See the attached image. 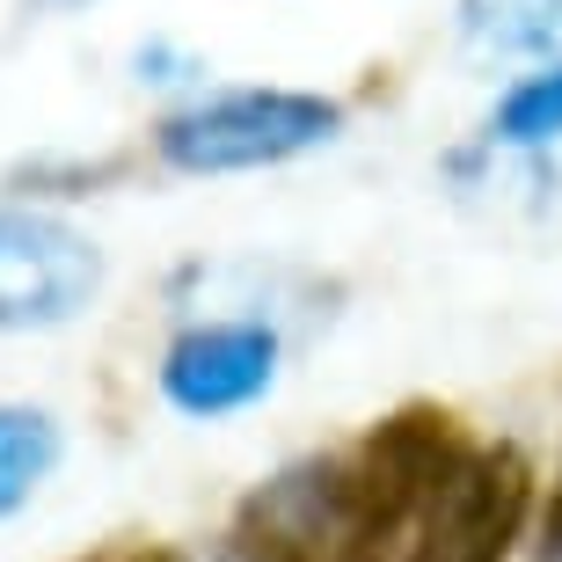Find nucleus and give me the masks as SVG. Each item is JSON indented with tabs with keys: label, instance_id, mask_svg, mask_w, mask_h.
I'll use <instances>...</instances> for the list:
<instances>
[{
	"label": "nucleus",
	"instance_id": "obj_1",
	"mask_svg": "<svg viewBox=\"0 0 562 562\" xmlns=\"http://www.w3.org/2000/svg\"><path fill=\"white\" fill-rule=\"evenodd\" d=\"M468 453V438L446 409L409 402L387 424L366 431L358 460L336 468V519H329V562H395V548H409L424 504L453 460Z\"/></svg>",
	"mask_w": 562,
	"mask_h": 562
},
{
	"label": "nucleus",
	"instance_id": "obj_2",
	"mask_svg": "<svg viewBox=\"0 0 562 562\" xmlns=\"http://www.w3.org/2000/svg\"><path fill=\"white\" fill-rule=\"evenodd\" d=\"M344 132V103L314 88H220L198 95L176 117H161L154 154L176 176H241V168L300 161Z\"/></svg>",
	"mask_w": 562,
	"mask_h": 562
},
{
	"label": "nucleus",
	"instance_id": "obj_3",
	"mask_svg": "<svg viewBox=\"0 0 562 562\" xmlns=\"http://www.w3.org/2000/svg\"><path fill=\"white\" fill-rule=\"evenodd\" d=\"M533 512V468L519 446H468L431 490L402 562H512Z\"/></svg>",
	"mask_w": 562,
	"mask_h": 562
},
{
	"label": "nucleus",
	"instance_id": "obj_4",
	"mask_svg": "<svg viewBox=\"0 0 562 562\" xmlns=\"http://www.w3.org/2000/svg\"><path fill=\"white\" fill-rule=\"evenodd\" d=\"M103 292V249L74 220L0 205V336L66 329Z\"/></svg>",
	"mask_w": 562,
	"mask_h": 562
},
{
	"label": "nucleus",
	"instance_id": "obj_5",
	"mask_svg": "<svg viewBox=\"0 0 562 562\" xmlns=\"http://www.w3.org/2000/svg\"><path fill=\"white\" fill-rule=\"evenodd\" d=\"M278 387V336L263 322H198L161 351V395L183 417H234Z\"/></svg>",
	"mask_w": 562,
	"mask_h": 562
},
{
	"label": "nucleus",
	"instance_id": "obj_6",
	"mask_svg": "<svg viewBox=\"0 0 562 562\" xmlns=\"http://www.w3.org/2000/svg\"><path fill=\"white\" fill-rule=\"evenodd\" d=\"M329 519H336V460H307L241 504L234 541H241V562H329Z\"/></svg>",
	"mask_w": 562,
	"mask_h": 562
},
{
	"label": "nucleus",
	"instance_id": "obj_7",
	"mask_svg": "<svg viewBox=\"0 0 562 562\" xmlns=\"http://www.w3.org/2000/svg\"><path fill=\"white\" fill-rule=\"evenodd\" d=\"M59 453H66V438H59L52 409H37V402H0V519H15L22 504L52 482Z\"/></svg>",
	"mask_w": 562,
	"mask_h": 562
},
{
	"label": "nucleus",
	"instance_id": "obj_8",
	"mask_svg": "<svg viewBox=\"0 0 562 562\" xmlns=\"http://www.w3.org/2000/svg\"><path fill=\"white\" fill-rule=\"evenodd\" d=\"M460 30L490 59H555L562 0H460Z\"/></svg>",
	"mask_w": 562,
	"mask_h": 562
},
{
	"label": "nucleus",
	"instance_id": "obj_9",
	"mask_svg": "<svg viewBox=\"0 0 562 562\" xmlns=\"http://www.w3.org/2000/svg\"><path fill=\"white\" fill-rule=\"evenodd\" d=\"M490 139L497 146H548L562 139V59L526 74L519 88H504L490 110Z\"/></svg>",
	"mask_w": 562,
	"mask_h": 562
},
{
	"label": "nucleus",
	"instance_id": "obj_10",
	"mask_svg": "<svg viewBox=\"0 0 562 562\" xmlns=\"http://www.w3.org/2000/svg\"><path fill=\"white\" fill-rule=\"evenodd\" d=\"M541 562H562V468H555V490H548V512H541V541H533Z\"/></svg>",
	"mask_w": 562,
	"mask_h": 562
},
{
	"label": "nucleus",
	"instance_id": "obj_11",
	"mask_svg": "<svg viewBox=\"0 0 562 562\" xmlns=\"http://www.w3.org/2000/svg\"><path fill=\"white\" fill-rule=\"evenodd\" d=\"M44 8H81V0H44Z\"/></svg>",
	"mask_w": 562,
	"mask_h": 562
},
{
	"label": "nucleus",
	"instance_id": "obj_12",
	"mask_svg": "<svg viewBox=\"0 0 562 562\" xmlns=\"http://www.w3.org/2000/svg\"><path fill=\"white\" fill-rule=\"evenodd\" d=\"M132 562H168V555H132Z\"/></svg>",
	"mask_w": 562,
	"mask_h": 562
}]
</instances>
